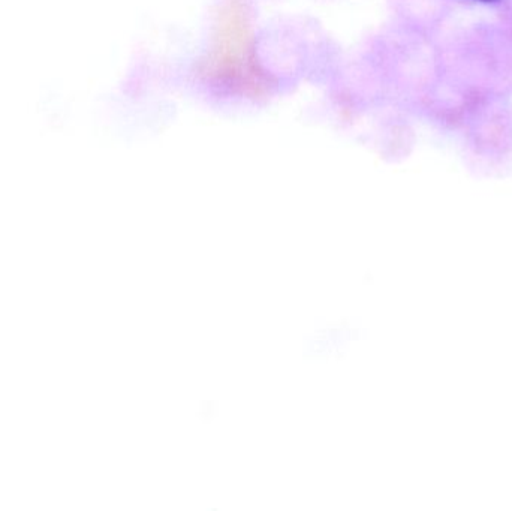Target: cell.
I'll return each instance as SVG.
<instances>
[{
    "instance_id": "cell-1",
    "label": "cell",
    "mask_w": 512,
    "mask_h": 511,
    "mask_svg": "<svg viewBox=\"0 0 512 511\" xmlns=\"http://www.w3.org/2000/svg\"><path fill=\"white\" fill-rule=\"evenodd\" d=\"M481 2H487V3H489V2H496V0H481Z\"/></svg>"
}]
</instances>
